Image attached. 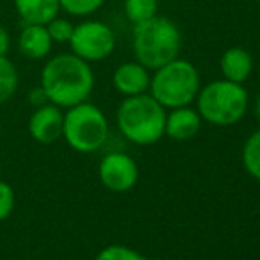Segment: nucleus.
<instances>
[{
    "mask_svg": "<svg viewBox=\"0 0 260 260\" xmlns=\"http://www.w3.org/2000/svg\"><path fill=\"white\" fill-rule=\"evenodd\" d=\"M41 87L50 103L69 108L87 101L94 89V73L83 58L75 53H62L45 64L41 71Z\"/></svg>",
    "mask_w": 260,
    "mask_h": 260,
    "instance_id": "obj_1",
    "label": "nucleus"
},
{
    "mask_svg": "<svg viewBox=\"0 0 260 260\" xmlns=\"http://www.w3.org/2000/svg\"><path fill=\"white\" fill-rule=\"evenodd\" d=\"M181 32L177 25L165 16L137 23L133 28V53L137 62L147 69H156L179 57Z\"/></svg>",
    "mask_w": 260,
    "mask_h": 260,
    "instance_id": "obj_2",
    "label": "nucleus"
},
{
    "mask_svg": "<svg viewBox=\"0 0 260 260\" xmlns=\"http://www.w3.org/2000/svg\"><path fill=\"white\" fill-rule=\"evenodd\" d=\"M167 112L151 94L127 96L117 110V124L124 137L137 145H152L165 135Z\"/></svg>",
    "mask_w": 260,
    "mask_h": 260,
    "instance_id": "obj_3",
    "label": "nucleus"
},
{
    "mask_svg": "<svg viewBox=\"0 0 260 260\" xmlns=\"http://www.w3.org/2000/svg\"><path fill=\"white\" fill-rule=\"evenodd\" d=\"M151 96L165 108L188 106L200 90L199 69L184 58H174L151 76Z\"/></svg>",
    "mask_w": 260,
    "mask_h": 260,
    "instance_id": "obj_4",
    "label": "nucleus"
},
{
    "mask_svg": "<svg viewBox=\"0 0 260 260\" xmlns=\"http://www.w3.org/2000/svg\"><path fill=\"white\" fill-rule=\"evenodd\" d=\"M246 89L230 80L211 82L197 94V112L212 126H232L246 115Z\"/></svg>",
    "mask_w": 260,
    "mask_h": 260,
    "instance_id": "obj_5",
    "label": "nucleus"
},
{
    "mask_svg": "<svg viewBox=\"0 0 260 260\" xmlns=\"http://www.w3.org/2000/svg\"><path fill=\"white\" fill-rule=\"evenodd\" d=\"M62 138L73 151L83 154L96 152L103 147L108 138V120L96 105L82 101L75 106H69L64 113Z\"/></svg>",
    "mask_w": 260,
    "mask_h": 260,
    "instance_id": "obj_6",
    "label": "nucleus"
},
{
    "mask_svg": "<svg viewBox=\"0 0 260 260\" xmlns=\"http://www.w3.org/2000/svg\"><path fill=\"white\" fill-rule=\"evenodd\" d=\"M71 52L85 62H100L110 57L115 48V36L101 21H83L73 28L69 39Z\"/></svg>",
    "mask_w": 260,
    "mask_h": 260,
    "instance_id": "obj_7",
    "label": "nucleus"
},
{
    "mask_svg": "<svg viewBox=\"0 0 260 260\" xmlns=\"http://www.w3.org/2000/svg\"><path fill=\"white\" fill-rule=\"evenodd\" d=\"M100 181L113 193L129 191L138 181V167L124 152H110L100 163Z\"/></svg>",
    "mask_w": 260,
    "mask_h": 260,
    "instance_id": "obj_8",
    "label": "nucleus"
},
{
    "mask_svg": "<svg viewBox=\"0 0 260 260\" xmlns=\"http://www.w3.org/2000/svg\"><path fill=\"white\" fill-rule=\"evenodd\" d=\"M62 127H64V113L60 106L53 103L38 106L28 120V131L39 144L57 142L62 137Z\"/></svg>",
    "mask_w": 260,
    "mask_h": 260,
    "instance_id": "obj_9",
    "label": "nucleus"
},
{
    "mask_svg": "<svg viewBox=\"0 0 260 260\" xmlns=\"http://www.w3.org/2000/svg\"><path fill=\"white\" fill-rule=\"evenodd\" d=\"M113 85L124 96L145 94L151 87V75L140 62H126L119 66L113 73Z\"/></svg>",
    "mask_w": 260,
    "mask_h": 260,
    "instance_id": "obj_10",
    "label": "nucleus"
},
{
    "mask_svg": "<svg viewBox=\"0 0 260 260\" xmlns=\"http://www.w3.org/2000/svg\"><path fill=\"white\" fill-rule=\"evenodd\" d=\"M200 124H202V117L197 110L189 108V105L172 108V112L167 113V119H165V135L172 140L184 142L199 133Z\"/></svg>",
    "mask_w": 260,
    "mask_h": 260,
    "instance_id": "obj_11",
    "label": "nucleus"
},
{
    "mask_svg": "<svg viewBox=\"0 0 260 260\" xmlns=\"http://www.w3.org/2000/svg\"><path fill=\"white\" fill-rule=\"evenodd\" d=\"M52 43L53 41L50 38L48 30H46V25L25 23V28L20 34L18 46H20V52L27 58L39 60V58H45L50 53Z\"/></svg>",
    "mask_w": 260,
    "mask_h": 260,
    "instance_id": "obj_12",
    "label": "nucleus"
},
{
    "mask_svg": "<svg viewBox=\"0 0 260 260\" xmlns=\"http://www.w3.org/2000/svg\"><path fill=\"white\" fill-rule=\"evenodd\" d=\"M219 64H221V73L225 80L243 83L250 78L251 69H253V58L248 50L241 48V46H234L223 53Z\"/></svg>",
    "mask_w": 260,
    "mask_h": 260,
    "instance_id": "obj_13",
    "label": "nucleus"
},
{
    "mask_svg": "<svg viewBox=\"0 0 260 260\" xmlns=\"http://www.w3.org/2000/svg\"><path fill=\"white\" fill-rule=\"evenodd\" d=\"M14 6L21 20L30 25H46L60 9L58 0H14Z\"/></svg>",
    "mask_w": 260,
    "mask_h": 260,
    "instance_id": "obj_14",
    "label": "nucleus"
},
{
    "mask_svg": "<svg viewBox=\"0 0 260 260\" xmlns=\"http://www.w3.org/2000/svg\"><path fill=\"white\" fill-rule=\"evenodd\" d=\"M18 89V71L16 66L6 57L0 55V105L9 101Z\"/></svg>",
    "mask_w": 260,
    "mask_h": 260,
    "instance_id": "obj_15",
    "label": "nucleus"
},
{
    "mask_svg": "<svg viewBox=\"0 0 260 260\" xmlns=\"http://www.w3.org/2000/svg\"><path fill=\"white\" fill-rule=\"evenodd\" d=\"M124 13L133 25L147 21L157 14V0H124Z\"/></svg>",
    "mask_w": 260,
    "mask_h": 260,
    "instance_id": "obj_16",
    "label": "nucleus"
},
{
    "mask_svg": "<svg viewBox=\"0 0 260 260\" xmlns=\"http://www.w3.org/2000/svg\"><path fill=\"white\" fill-rule=\"evenodd\" d=\"M243 165L251 177L260 181V129L244 142Z\"/></svg>",
    "mask_w": 260,
    "mask_h": 260,
    "instance_id": "obj_17",
    "label": "nucleus"
},
{
    "mask_svg": "<svg viewBox=\"0 0 260 260\" xmlns=\"http://www.w3.org/2000/svg\"><path fill=\"white\" fill-rule=\"evenodd\" d=\"M58 2H60V9H64L68 14L89 16L103 6L105 0H58Z\"/></svg>",
    "mask_w": 260,
    "mask_h": 260,
    "instance_id": "obj_18",
    "label": "nucleus"
},
{
    "mask_svg": "<svg viewBox=\"0 0 260 260\" xmlns=\"http://www.w3.org/2000/svg\"><path fill=\"white\" fill-rule=\"evenodd\" d=\"M96 260H145L137 250L122 244H112L106 246L98 253Z\"/></svg>",
    "mask_w": 260,
    "mask_h": 260,
    "instance_id": "obj_19",
    "label": "nucleus"
},
{
    "mask_svg": "<svg viewBox=\"0 0 260 260\" xmlns=\"http://www.w3.org/2000/svg\"><path fill=\"white\" fill-rule=\"evenodd\" d=\"M73 23L64 18H58L55 16L52 21L46 23V30H48L50 38L52 41H57V43H69L71 39V34H73Z\"/></svg>",
    "mask_w": 260,
    "mask_h": 260,
    "instance_id": "obj_20",
    "label": "nucleus"
},
{
    "mask_svg": "<svg viewBox=\"0 0 260 260\" xmlns=\"http://www.w3.org/2000/svg\"><path fill=\"white\" fill-rule=\"evenodd\" d=\"M14 204H16V195L13 188L7 182L0 181V221H4L13 212Z\"/></svg>",
    "mask_w": 260,
    "mask_h": 260,
    "instance_id": "obj_21",
    "label": "nucleus"
},
{
    "mask_svg": "<svg viewBox=\"0 0 260 260\" xmlns=\"http://www.w3.org/2000/svg\"><path fill=\"white\" fill-rule=\"evenodd\" d=\"M28 101H30V103L34 105L36 108H38V106H43V105L50 103L48 96H46L45 89H43L41 85L34 87V89H32L30 92H28Z\"/></svg>",
    "mask_w": 260,
    "mask_h": 260,
    "instance_id": "obj_22",
    "label": "nucleus"
},
{
    "mask_svg": "<svg viewBox=\"0 0 260 260\" xmlns=\"http://www.w3.org/2000/svg\"><path fill=\"white\" fill-rule=\"evenodd\" d=\"M9 45H11L9 32H7L4 27H0V55H7V52H9Z\"/></svg>",
    "mask_w": 260,
    "mask_h": 260,
    "instance_id": "obj_23",
    "label": "nucleus"
},
{
    "mask_svg": "<svg viewBox=\"0 0 260 260\" xmlns=\"http://www.w3.org/2000/svg\"><path fill=\"white\" fill-rule=\"evenodd\" d=\"M255 113H257V119L260 120V94H258L257 101H255Z\"/></svg>",
    "mask_w": 260,
    "mask_h": 260,
    "instance_id": "obj_24",
    "label": "nucleus"
},
{
    "mask_svg": "<svg viewBox=\"0 0 260 260\" xmlns=\"http://www.w3.org/2000/svg\"><path fill=\"white\" fill-rule=\"evenodd\" d=\"M151 260H163V258H151Z\"/></svg>",
    "mask_w": 260,
    "mask_h": 260,
    "instance_id": "obj_25",
    "label": "nucleus"
}]
</instances>
